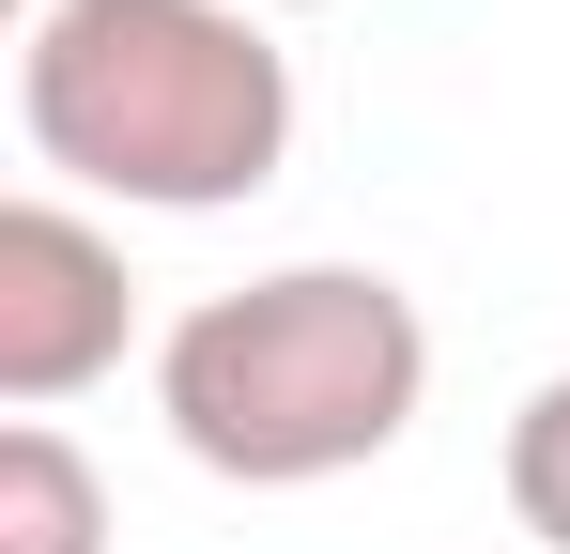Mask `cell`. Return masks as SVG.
<instances>
[{
    "label": "cell",
    "mask_w": 570,
    "mask_h": 554,
    "mask_svg": "<svg viewBox=\"0 0 570 554\" xmlns=\"http://www.w3.org/2000/svg\"><path fill=\"white\" fill-rule=\"evenodd\" d=\"M509 524L540 554H570V369H540L524 416H509Z\"/></svg>",
    "instance_id": "5b68a950"
},
{
    "label": "cell",
    "mask_w": 570,
    "mask_h": 554,
    "mask_svg": "<svg viewBox=\"0 0 570 554\" xmlns=\"http://www.w3.org/2000/svg\"><path fill=\"white\" fill-rule=\"evenodd\" d=\"M432 400V324L385 263H278L170 308L155 339V416L200 477L232 493H324L416 432Z\"/></svg>",
    "instance_id": "7a4b0ae2"
},
{
    "label": "cell",
    "mask_w": 570,
    "mask_h": 554,
    "mask_svg": "<svg viewBox=\"0 0 570 554\" xmlns=\"http://www.w3.org/2000/svg\"><path fill=\"white\" fill-rule=\"evenodd\" d=\"M0 554H108V477L78 462L62 416L0 432Z\"/></svg>",
    "instance_id": "277c9868"
},
{
    "label": "cell",
    "mask_w": 570,
    "mask_h": 554,
    "mask_svg": "<svg viewBox=\"0 0 570 554\" xmlns=\"http://www.w3.org/2000/svg\"><path fill=\"white\" fill-rule=\"evenodd\" d=\"M31 170L124 216H232L293 170V47L263 0H31L16 16Z\"/></svg>",
    "instance_id": "6da1fadb"
},
{
    "label": "cell",
    "mask_w": 570,
    "mask_h": 554,
    "mask_svg": "<svg viewBox=\"0 0 570 554\" xmlns=\"http://www.w3.org/2000/svg\"><path fill=\"white\" fill-rule=\"evenodd\" d=\"M263 16H324V0H263Z\"/></svg>",
    "instance_id": "8992f818"
},
{
    "label": "cell",
    "mask_w": 570,
    "mask_h": 554,
    "mask_svg": "<svg viewBox=\"0 0 570 554\" xmlns=\"http://www.w3.org/2000/svg\"><path fill=\"white\" fill-rule=\"evenodd\" d=\"M139 339V277H124V231L62 185H16L0 200V400L16 416H62L94 400Z\"/></svg>",
    "instance_id": "3957f363"
}]
</instances>
